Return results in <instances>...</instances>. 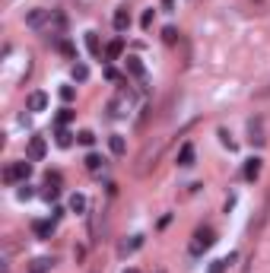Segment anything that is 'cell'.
Wrapping results in <instances>:
<instances>
[{
	"label": "cell",
	"mask_w": 270,
	"mask_h": 273,
	"mask_svg": "<svg viewBox=\"0 0 270 273\" xmlns=\"http://www.w3.org/2000/svg\"><path fill=\"white\" fill-rule=\"evenodd\" d=\"M213 245H216V232L210 229V225H200V229L194 232V238H191V254L200 257L204 251H210Z\"/></svg>",
	"instance_id": "1"
},
{
	"label": "cell",
	"mask_w": 270,
	"mask_h": 273,
	"mask_svg": "<svg viewBox=\"0 0 270 273\" xmlns=\"http://www.w3.org/2000/svg\"><path fill=\"white\" fill-rule=\"evenodd\" d=\"M32 175V159H23V162H10L3 169V181L6 184H16V181H29Z\"/></svg>",
	"instance_id": "2"
},
{
	"label": "cell",
	"mask_w": 270,
	"mask_h": 273,
	"mask_svg": "<svg viewBox=\"0 0 270 273\" xmlns=\"http://www.w3.org/2000/svg\"><path fill=\"white\" fill-rule=\"evenodd\" d=\"M159 152H162V140H159L156 146H146V149L140 152V159H137V165H134V172H137V175H146V172H150L153 165H156Z\"/></svg>",
	"instance_id": "3"
},
{
	"label": "cell",
	"mask_w": 270,
	"mask_h": 273,
	"mask_svg": "<svg viewBox=\"0 0 270 273\" xmlns=\"http://www.w3.org/2000/svg\"><path fill=\"white\" fill-rule=\"evenodd\" d=\"M48 23H51V10H32V13H26V25L29 29H48Z\"/></svg>",
	"instance_id": "4"
},
{
	"label": "cell",
	"mask_w": 270,
	"mask_h": 273,
	"mask_svg": "<svg viewBox=\"0 0 270 273\" xmlns=\"http://www.w3.org/2000/svg\"><path fill=\"white\" fill-rule=\"evenodd\" d=\"M45 152H48L45 137H32V140H29V149H26V159H32V162H42Z\"/></svg>",
	"instance_id": "5"
},
{
	"label": "cell",
	"mask_w": 270,
	"mask_h": 273,
	"mask_svg": "<svg viewBox=\"0 0 270 273\" xmlns=\"http://www.w3.org/2000/svg\"><path fill=\"white\" fill-rule=\"evenodd\" d=\"M26 108H29V111H45V108H48V96H45L42 89L29 92V99H26Z\"/></svg>",
	"instance_id": "6"
},
{
	"label": "cell",
	"mask_w": 270,
	"mask_h": 273,
	"mask_svg": "<svg viewBox=\"0 0 270 273\" xmlns=\"http://www.w3.org/2000/svg\"><path fill=\"white\" fill-rule=\"evenodd\" d=\"M261 165H264V162H261L258 156H251V159H248V162H245V169H242L245 181H258V175H261Z\"/></svg>",
	"instance_id": "7"
},
{
	"label": "cell",
	"mask_w": 270,
	"mask_h": 273,
	"mask_svg": "<svg viewBox=\"0 0 270 273\" xmlns=\"http://www.w3.org/2000/svg\"><path fill=\"white\" fill-rule=\"evenodd\" d=\"M143 245V235H131V238H124V242L118 245V254L121 257H127V254H134V251Z\"/></svg>",
	"instance_id": "8"
},
{
	"label": "cell",
	"mask_w": 270,
	"mask_h": 273,
	"mask_svg": "<svg viewBox=\"0 0 270 273\" xmlns=\"http://www.w3.org/2000/svg\"><path fill=\"white\" fill-rule=\"evenodd\" d=\"M178 165H181V169H191V165H194V143H181V149H178Z\"/></svg>",
	"instance_id": "9"
},
{
	"label": "cell",
	"mask_w": 270,
	"mask_h": 273,
	"mask_svg": "<svg viewBox=\"0 0 270 273\" xmlns=\"http://www.w3.org/2000/svg\"><path fill=\"white\" fill-rule=\"evenodd\" d=\"M124 67H127V73H131V76H137V79H143L146 76V67H143V61H140V57H127L124 61Z\"/></svg>",
	"instance_id": "10"
},
{
	"label": "cell",
	"mask_w": 270,
	"mask_h": 273,
	"mask_svg": "<svg viewBox=\"0 0 270 273\" xmlns=\"http://www.w3.org/2000/svg\"><path fill=\"white\" fill-rule=\"evenodd\" d=\"M111 23H114V29H118V32H127V29H131V13L121 6V10H114V19H111Z\"/></svg>",
	"instance_id": "11"
},
{
	"label": "cell",
	"mask_w": 270,
	"mask_h": 273,
	"mask_svg": "<svg viewBox=\"0 0 270 273\" xmlns=\"http://www.w3.org/2000/svg\"><path fill=\"white\" fill-rule=\"evenodd\" d=\"M51 267H54V257H35L29 264V273H48Z\"/></svg>",
	"instance_id": "12"
},
{
	"label": "cell",
	"mask_w": 270,
	"mask_h": 273,
	"mask_svg": "<svg viewBox=\"0 0 270 273\" xmlns=\"http://www.w3.org/2000/svg\"><path fill=\"white\" fill-rule=\"evenodd\" d=\"M83 162H86V169H89V172H92V175H96V172H102V169H105V165H108V162H105V159H102V156H99V152H89V156H86V159H83Z\"/></svg>",
	"instance_id": "13"
},
{
	"label": "cell",
	"mask_w": 270,
	"mask_h": 273,
	"mask_svg": "<svg viewBox=\"0 0 270 273\" xmlns=\"http://www.w3.org/2000/svg\"><path fill=\"white\" fill-rule=\"evenodd\" d=\"M108 149H111L114 156H124V152H127L124 137H121V134H111V137H108Z\"/></svg>",
	"instance_id": "14"
},
{
	"label": "cell",
	"mask_w": 270,
	"mask_h": 273,
	"mask_svg": "<svg viewBox=\"0 0 270 273\" xmlns=\"http://www.w3.org/2000/svg\"><path fill=\"white\" fill-rule=\"evenodd\" d=\"M32 232H35L38 238H51V232H54V223H51V219H38V223L32 225Z\"/></svg>",
	"instance_id": "15"
},
{
	"label": "cell",
	"mask_w": 270,
	"mask_h": 273,
	"mask_svg": "<svg viewBox=\"0 0 270 273\" xmlns=\"http://www.w3.org/2000/svg\"><path fill=\"white\" fill-rule=\"evenodd\" d=\"M86 206H89V203H86L83 194H70V200H67V210H70V213H86Z\"/></svg>",
	"instance_id": "16"
},
{
	"label": "cell",
	"mask_w": 270,
	"mask_h": 273,
	"mask_svg": "<svg viewBox=\"0 0 270 273\" xmlns=\"http://www.w3.org/2000/svg\"><path fill=\"white\" fill-rule=\"evenodd\" d=\"M86 48H89L92 57H102V45H99V35H96V32H86Z\"/></svg>",
	"instance_id": "17"
},
{
	"label": "cell",
	"mask_w": 270,
	"mask_h": 273,
	"mask_svg": "<svg viewBox=\"0 0 270 273\" xmlns=\"http://www.w3.org/2000/svg\"><path fill=\"white\" fill-rule=\"evenodd\" d=\"M121 48H124V42H121V38L108 42V48H105V61H118V57H121Z\"/></svg>",
	"instance_id": "18"
},
{
	"label": "cell",
	"mask_w": 270,
	"mask_h": 273,
	"mask_svg": "<svg viewBox=\"0 0 270 273\" xmlns=\"http://www.w3.org/2000/svg\"><path fill=\"white\" fill-rule=\"evenodd\" d=\"M248 130H251V143H258V146H264V127H261V121H251L248 124Z\"/></svg>",
	"instance_id": "19"
},
{
	"label": "cell",
	"mask_w": 270,
	"mask_h": 273,
	"mask_svg": "<svg viewBox=\"0 0 270 273\" xmlns=\"http://www.w3.org/2000/svg\"><path fill=\"white\" fill-rule=\"evenodd\" d=\"M73 79H77V83H86V79H89V67H86V64H73Z\"/></svg>",
	"instance_id": "20"
},
{
	"label": "cell",
	"mask_w": 270,
	"mask_h": 273,
	"mask_svg": "<svg viewBox=\"0 0 270 273\" xmlns=\"http://www.w3.org/2000/svg\"><path fill=\"white\" fill-rule=\"evenodd\" d=\"M54 137H57V146H64V149L73 143V134H70L67 127H57V134H54Z\"/></svg>",
	"instance_id": "21"
},
{
	"label": "cell",
	"mask_w": 270,
	"mask_h": 273,
	"mask_svg": "<svg viewBox=\"0 0 270 273\" xmlns=\"http://www.w3.org/2000/svg\"><path fill=\"white\" fill-rule=\"evenodd\" d=\"M162 38H165V45H175L178 42V29H175V25H165V29H162Z\"/></svg>",
	"instance_id": "22"
},
{
	"label": "cell",
	"mask_w": 270,
	"mask_h": 273,
	"mask_svg": "<svg viewBox=\"0 0 270 273\" xmlns=\"http://www.w3.org/2000/svg\"><path fill=\"white\" fill-rule=\"evenodd\" d=\"M73 121V111L70 108H60L57 111V127H64V124H70Z\"/></svg>",
	"instance_id": "23"
},
{
	"label": "cell",
	"mask_w": 270,
	"mask_h": 273,
	"mask_svg": "<svg viewBox=\"0 0 270 273\" xmlns=\"http://www.w3.org/2000/svg\"><path fill=\"white\" fill-rule=\"evenodd\" d=\"M77 140H80L83 146H92V143H96V134H92V130H80Z\"/></svg>",
	"instance_id": "24"
},
{
	"label": "cell",
	"mask_w": 270,
	"mask_h": 273,
	"mask_svg": "<svg viewBox=\"0 0 270 273\" xmlns=\"http://www.w3.org/2000/svg\"><path fill=\"white\" fill-rule=\"evenodd\" d=\"M60 99H64V102L70 105L73 99H77V89H73V86H60Z\"/></svg>",
	"instance_id": "25"
},
{
	"label": "cell",
	"mask_w": 270,
	"mask_h": 273,
	"mask_svg": "<svg viewBox=\"0 0 270 273\" xmlns=\"http://www.w3.org/2000/svg\"><path fill=\"white\" fill-rule=\"evenodd\" d=\"M153 19H156V16H153V10H146V13H143V19H140L143 32H150V29H153Z\"/></svg>",
	"instance_id": "26"
},
{
	"label": "cell",
	"mask_w": 270,
	"mask_h": 273,
	"mask_svg": "<svg viewBox=\"0 0 270 273\" xmlns=\"http://www.w3.org/2000/svg\"><path fill=\"white\" fill-rule=\"evenodd\" d=\"M32 194H35V191H32V188H29V184H26V181H23V188L16 191V197H19V200H29Z\"/></svg>",
	"instance_id": "27"
},
{
	"label": "cell",
	"mask_w": 270,
	"mask_h": 273,
	"mask_svg": "<svg viewBox=\"0 0 270 273\" xmlns=\"http://www.w3.org/2000/svg\"><path fill=\"white\" fill-rule=\"evenodd\" d=\"M105 79H108V83H121V73L114 67H105Z\"/></svg>",
	"instance_id": "28"
},
{
	"label": "cell",
	"mask_w": 270,
	"mask_h": 273,
	"mask_svg": "<svg viewBox=\"0 0 270 273\" xmlns=\"http://www.w3.org/2000/svg\"><path fill=\"white\" fill-rule=\"evenodd\" d=\"M57 194H60V188H54V184L45 188V200H57Z\"/></svg>",
	"instance_id": "29"
},
{
	"label": "cell",
	"mask_w": 270,
	"mask_h": 273,
	"mask_svg": "<svg viewBox=\"0 0 270 273\" xmlns=\"http://www.w3.org/2000/svg\"><path fill=\"white\" fill-rule=\"evenodd\" d=\"M219 137H222V146H229V149H235V140L226 134V130H219Z\"/></svg>",
	"instance_id": "30"
},
{
	"label": "cell",
	"mask_w": 270,
	"mask_h": 273,
	"mask_svg": "<svg viewBox=\"0 0 270 273\" xmlns=\"http://www.w3.org/2000/svg\"><path fill=\"white\" fill-rule=\"evenodd\" d=\"M162 10H165V13H172V10H175V0H162Z\"/></svg>",
	"instance_id": "31"
},
{
	"label": "cell",
	"mask_w": 270,
	"mask_h": 273,
	"mask_svg": "<svg viewBox=\"0 0 270 273\" xmlns=\"http://www.w3.org/2000/svg\"><path fill=\"white\" fill-rule=\"evenodd\" d=\"M124 273H140V270H134V267H131V270H124Z\"/></svg>",
	"instance_id": "32"
},
{
	"label": "cell",
	"mask_w": 270,
	"mask_h": 273,
	"mask_svg": "<svg viewBox=\"0 0 270 273\" xmlns=\"http://www.w3.org/2000/svg\"><path fill=\"white\" fill-rule=\"evenodd\" d=\"M156 273H165V270H156Z\"/></svg>",
	"instance_id": "33"
}]
</instances>
